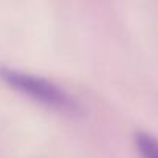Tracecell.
I'll use <instances>...</instances> for the list:
<instances>
[{
  "mask_svg": "<svg viewBox=\"0 0 158 158\" xmlns=\"http://www.w3.org/2000/svg\"><path fill=\"white\" fill-rule=\"evenodd\" d=\"M0 79H3L6 84L14 87L16 90L34 98L36 101L47 104L48 107L64 112L76 110V104L73 102V99L64 90H60L57 85H54L47 79L5 67H0Z\"/></svg>",
  "mask_w": 158,
  "mask_h": 158,
  "instance_id": "cell-1",
  "label": "cell"
},
{
  "mask_svg": "<svg viewBox=\"0 0 158 158\" xmlns=\"http://www.w3.org/2000/svg\"><path fill=\"white\" fill-rule=\"evenodd\" d=\"M136 146L143 158H158V139L149 133L136 135Z\"/></svg>",
  "mask_w": 158,
  "mask_h": 158,
  "instance_id": "cell-2",
  "label": "cell"
}]
</instances>
